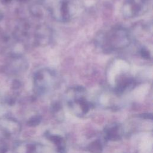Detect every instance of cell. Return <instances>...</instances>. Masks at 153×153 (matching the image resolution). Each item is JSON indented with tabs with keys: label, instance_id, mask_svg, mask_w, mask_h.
<instances>
[{
	"label": "cell",
	"instance_id": "cell-2",
	"mask_svg": "<svg viewBox=\"0 0 153 153\" xmlns=\"http://www.w3.org/2000/svg\"><path fill=\"white\" fill-rule=\"evenodd\" d=\"M79 10L76 0H59L48 10L51 16L60 22L71 21Z\"/></svg>",
	"mask_w": 153,
	"mask_h": 153
},
{
	"label": "cell",
	"instance_id": "cell-1",
	"mask_svg": "<svg viewBox=\"0 0 153 153\" xmlns=\"http://www.w3.org/2000/svg\"><path fill=\"white\" fill-rule=\"evenodd\" d=\"M132 41V35L127 28L115 26L100 32L96 36L95 44L101 51L110 54L127 48Z\"/></svg>",
	"mask_w": 153,
	"mask_h": 153
},
{
	"label": "cell",
	"instance_id": "cell-3",
	"mask_svg": "<svg viewBox=\"0 0 153 153\" xmlns=\"http://www.w3.org/2000/svg\"><path fill=\"white\" fill-rule=\"evenodd\" d=\"M33 76L35 88L39 93H44L50 90L57 84L59 81L57 72L48 68L37 71Z\"/></svg>",
	"mask_w": 153,
	"mask_h": 153
},
{
	"label": "cell",
	"instance_id": "cell-4",
	"mask_svg": "<svg viewBox=\"0 0 153 153\" xmlns=\"http://www.w3.org/2000/svg\"><path fill=\"white\" fill-rule=\"evenodd\" d=\"M148 7V0H124L122 13L128 19L137 17L144 14Z\"/></svg>",
	"mask_w": 153,
	"mask_h": 153
}]
</instances>
